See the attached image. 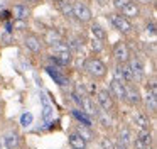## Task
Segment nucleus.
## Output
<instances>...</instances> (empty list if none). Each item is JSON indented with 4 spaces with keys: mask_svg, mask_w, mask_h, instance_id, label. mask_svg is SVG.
I'll return each instance as SVG.
<instances>
[{
    "mask_svg": "<svg viewBox=\"0 0 157 149\" xmlns=\"http://www.w3.org/2000/svg\"><path fill=\"white\" fill-rule=\"evenodd\" d=\"M135 124L139 125L140 129H149L150 120H149V119H147L144 114H135Z\"/></svg>",
    "mask_w": 157,
    "mask_h": 149,
    "instance_id": "b1692460",
    "label": "nucleus"
},
{
    "mask_svg": "<svg viewBox=\"0 0 157 149\" xmlns=\"http://www.w3.org/2000/svg\"><path fill=\"white\" fill-rule=\"evenodd\" d=\"M110 22H112V26L115 27L117 30H120V32H123V34L132 30L130 20L127 19V17H123L122 14H112V15H110Z\"/></svg>",
    "mask_w": 157,
    "mask_h": 149,
    "instance_id": "f257e3e1",
    "label": "nucleus"
},
{
    "mask_svg": "<svg viewBox=\"0 0 157 149\" xmlns=\"http://www.w3.org/2000/svg\"><path fill=\"white\" fill-rule=\"evenodd\" d=\"M68 47H69V51H71V53H79V51H81V47H83L81 39H78V37H71V39L68 41Z\"/></svg>",
    "mask_w": 157,
    "mask_h": 149,
    "instance_id": "5701e85b",
    "label": "nucleus"
},
{
    "mask_svg": "<svg viewBox=\"0 0 157 149\" xmlns=\"http://www.w3.org/2000/svg\"><path fill=\"white\" fill-rule=\"evenodd\" d=\"M4 139H5V144H7V147H9V149H17V147H19V144H21L19 134H17V132H14V131L7 132V134L4 135Z\"/></svg>",
    "mask_w": 157,
    "mask_h": 149,
    "instance_id": "ddd939ff",
    "label": "nucleus"
},
{
    "mask_svg": "<svg viewBox=\"0 0 157 149\" xmlns=\"http://www.w3.org/2000/svg\"><path fill=\"white\" fill-rule=\"evenodd\" d=\"M69 146L73 149H86V139L81 134H71L69 135Z\"/></svg>",
    "mask_w": 157,
    "mask_h": 149,
    "instance_id": "f8f14e48",
    "label": "nucleus"
},
{
    "mask_svg": "<svg viewBox=\"0 0 157 149\" xmlns=\"http://www.w3.org/2000/svg\"><path fill=\"white\" fill-rule=\"evenodd\" d=\"M113 58L118 63H127L130 59V49L125 42H117L113 46Z\"/></svg>",
    "mask_w": 157,
    "mask_h": 149,
    "instance_id": "20e7f679",
    "label": "nucleus"
},
{
    "mask_svg": "<svg viewBox=\"0 0 157 149\" xmlns=\"http://www.w3.org/2000/svg\"><path fill=\"white\" fill-rule=\"evenodd\" d=\"M29 14H31V10H29V7L24 5V3H15L10 9V17H14V19H25L27 20Z\"/></svg>",
    "mask_w": 157,
    "mask_h": 149,
    "instance_id": "0eeeda50",
    "label": "nucleus"
},
{
    "mask_svg": "<svg viewBox=\"0 0 157 149\" xmlns=\"http://www.w3.org/2000/svg\"><path fill=\"white\" fill-rule=\"evenodd\" d=\"M120 10H122V15L127 17V19H130V17H137L140 14V7L137 5V3H133V2L125 3Z\"/></svg>",
    "mask_w": 157,
    "mask_h": 149,
    "instance_id": "9d476101",
    "label": "nucleus"
},
{
    "mask_svg": "<svg viewBox=\"0 0 157 149\" xmlns=\"http://www.w3.org/2000/svg\"><path fill=\"white\" fill-rule=\"evenodd\" d=\"M48 73L51 74V76L54 78V80L58 81L59 85H66V83H68V78H66V74H64V73H61V71H59L58 68H54V70H52L51 66H48Z\"/></svg>",
    "mask_w": 157,
    "mask_h": 149,
    "instance_id": "6ab92c4d",
    "label": "nucleus"
},
{
    "mask_svg": "<svg viewBox=\"0 0 157 149\" xmlns=\"http://www.w3.org/2000/svg\"><path fill=\"white\" fill-rule=\"evenodd\" d=\"M137 139H139L140 142H142L145 147H150L152 146V142H154V137H152V134H150L147 129H140L139 132H137Z\"/></svg>",
    "mask_w": 157,
    "mask_h": 149,
    "instance_id": "2eb2a0df",
    "label": "nucleus"
},
{
    "mask_svg": "<svg viewBox=\"0 0 157 149\" xmlns=\"http://www.w3.org/2000/svg\"><path fill=\"white\" fill-rule=\"evenodd\" d=\"M73 17L79 20V22H88L91 19V10L86 3L83 2H75L73 3Z\"/></svg>",
    "mask_w": 157,
    "mask_h": 149,
    "instance_id": "f03ea898",
    "label": "nucleus"
},
{
    "mask_svg": "<svg viewBox=\"0 0 157 149\" xmlns=\"http://www.w3.org/2000/svg\"><path fill=\"white\" fill-rule=\"evenodd\" d=\"M145 149H150V147H145Z\"/></svg>",
    "mask_w": 157,
    "mask_h": 149,
    "instance_id": "c9c22d12",
    "label": "nucleus"
},
{
    "mask_svg": "<svg viewBox=\"0 0 157 149\" xmlns=\"http://www.w3.org/2000/svg\"><path fill=\"white\" fill-rule=\"evenodd\" d=\"M96 2H98V3H101V5H103V3L106 2V0H96Z\"/></svg>",
    "mask_w": 157,
    "mask_h": 149,
    "instance_id": "72a5a7b5",
    "label": "nucleus"
},
{
    "mask_svg": "<svg viewBox=\"0 0 157 149\" xmlns=\"http://www.w3.org/2000/svg\"><path fill=\"white\" fill-rule=\"evenodd\" d=\"M54 63L59 68H64L71 63V51H54V56H52Z\"/></svg>",
    "mask_w": 157,
    "mask_h": 149,
    "instance_id": "6e6552de",
    "label": "nucleus"
},
{
    "mask_svg": "<svg viewBox=\"0 0 157 149\" xmlns=\"http://www.w3.org/2000/svg\"><path fill=\"white\" fill-rule=\"evenodd\" d=\"M101 41H98V39H95V37H93V39H91V47H93V49H95V51H101Z\"/></svg>",
    "mask_w": 157,
    "mask_h": 149,
    "instance_id": "bb28decb",
    "label": "nucleus"
},
{
    "mask_svg": "<svg viewBox=\"0 0 157 149\" xmlns=\"http://www.w3.org/2000/svg\"><path fill=\"white\" fill-rule=\"evenodd\" d=\"M25 27H27V22H25V19H14V29L24 30Z\"/></svg>",
    "mask_w": 157,
    "mask_h": 149,
    "instance_id": "a878e982",
    "label": "nucleus"
},
{
    "mask_svg": "<svg viewBox=\"0 0 157 149\" xmlns=\"http://www.w3.org/2000/svg\"><path fill=\"white\" fill-rule=\"evenodd\" d=\"M132 144V135H130V131L127 127L120 129V146L122 149H128V146Z\"/></svg>",
    "mask_w": 157,
    "mask_h": 149,
    "instance_id": "f3484780",
    "label": "nucleus"
},
{
    "mask_svg": "<svg viewBox=\"0 0 157 149\" xmlns=\"http://www.w3.org/2000/svg\"><path fill=\"white\" fill-rule=\"evenodd\" d=\"M0 115H2V105H0Z\"/></svg>",
    "mask_w": 157,
    "mask_h": 149,
    "instance_id": "f704fd0d",
    "label": "nucleus"
},
{
    "mask_svg": "<svg viewBox=\"0 0 157 149\" xmlns=\"http://www.w3.org/2000/svg\"><path fill=\"white\" fill-rule=\"evenodd\" d=\"M132 144H133V147H135V149H145V146H144V144H142V142H140L137 137L132 141Z\"/></svg>",
    "mask_w": 157,
    "mask_h": 149,
    "instance_id": "c756f323",
    "label": "nucleus"
},
{
    "mask_svg": "<svg viewBox=\"0 0 157 149\" xmlns=\"http://www.w3.org/2000/svg\"><path fill=\"white\" fill-rule=\"evenodd\" d=\"M120 73H122V81H125V83H133L135 81V76H133V71L130 68V64L120 63Z\"/></svg>",
    "mask_w": 157,
    "mask_h": 149,
    "instance_id": "4468645a",
    "label": "nucleus"
},
{
    "mask_svg": "<svg viewBox=\"0 0 157 149\" xmlns=\"http://www.w3.org/2000/svg\"><path fill=\"white\" fill-rule=\"evenodd\" d=\"M32 120H34V115L31 114V112H24L21 117V125L22 127H29V125L32 124Z\"/></svg>",
    "mask_w": 157,
    "mask_h": 149,
    "instance_id": "393cba45",
    "label": "nucleus"
},
{
    "mask_svg": "<svg viewBox=\"0 0 157 149\" xmlns=\"http://www.w3.org/2000/svg\"><path fill=\"white\" fill-rule=\"evenodd\" d=\"M54 5L63 12V15H66V17H73V3H71V2H68V0H58V2L54 3Z\"/></svg>",
    "mask_w": 157,
    "mask_h": 149,
    "instance_id": "a211bd4d",
    "label": "nucleus"
},
{
    "mask_svg": "<svg viewBox=\"0 0 157 149\" xmlns=\"http://www.w3.org/2000/svg\"><path fill=\"white\" fill-rule=\"evenodd\" d=\"M24 44H25V47L34 54H39L41 49H42V42H41V39H39L37 36H27L24 39Z\"/></svg>",
    "mask_w": 157,
    "mask_h": 149,
    "instance_id": "1a4fd4ad",
    "label": "nucleus"
},
{
    "mask_svg": "<svg viewBox=\"0 0 157 149\" xmlns=\"http://www.w3.org/2000/svg\"><path fill=\"white\" fill-rule=\"evenodd\" d=\"M125 85H123V81L122 80H117V78H113L112 81H110V95H113V97H117V98H125Z\"/></svg>",
    "mask_w": 157,
    "mask_h": 149,
    "instance_id": "423d86ee",
    "label": "nucleus"
},
{
    "mask_svg": "<svg viewBox=\"0 0 157 149\" xmlns=\"http://www.w3.org/2000/svg\"><path fill=\"white\" fill-rule=\"evenodd\" d=\"M96 95H98V103H100V107H101V110L103 112L112 110L113 108V98H112V95H110V91L108 90H100Z\"/></svg>",
    "mask_w": 157,
    "mask_h": 149,
    "instance_id": "39448f33",
    "label": "nucleus"
},
{
    "mask_svg": "<svg viewBox=\"0 0 157 149\" xmlns=\"http://www.w3.org/2000/svg\"><path fill=\"white\" fill-rule=\"evenodd\" d=\"M125 100L128 102V103H132V105H137L140 102V93H139V90L137 88H125Z\"/></svg>",
    "mask_w": 157,
    "mask_h": 149,
    "instance_id": "dca6fc26",
    "label": "nucleus"
},
{
    "mask_svg": "<svg viewBox=\"0 0 157 149\" xmlns=\"http://www.w3.org/2000/svg\"><path fill=\"white\" fill-rule=\"evenodd\" d=\"M25 2H29V3H37V2H41V0H25Z\"/></svg>",
    "mask_w": 157,
    "mask_h": 149,
    "instance_id": "473e14b6",
    "label": "nucleus"
},
{
    "mask_svg": "<svg viewBox=\"0 0 157 149\" xmlns=\"http://www.w3.org/2000/svg\"><path fill=\"white\" fill-rule=\"evenodd\" d=\"M0 149H9V147H7V144H5L4 135H0Z\"/></svg>",
    "mask_w": 157,
    "mask_h": 149,
    "instance_id": "2f4dec72",
    "label": "nucleus"
},
{
    "mask_svg": "<svg viewBox=\"0 0 157 149\" xmlns=\"http://www.w3.org/2000/svg\"><path fill=\"white\" fill-rule=\"evenodd\" d=\"M112 2H113V5H115V9H118V10H120L123 5H125V3H128L130 0H112Z\"/></svg>",
    "mask_w": 157,
    "mask_h": 149,
    "instance_id": "cd10ccee",
    "label": "nucleus"
},
{
    "mask_svg": "<svg viewBox=\"0 0 157 149\" xmlns=\"http://www.w3.org/2000/svg\"><path fill=\"white\" fill-rule=\"evenodd\" d=\"M75 115H76V117H78V119H81V122H85V124H88V125H90V119L86 117V115L79 114V112H75Z\"/></svg>",
    "mask_w": 157,
    "mask_h": 149,
    "instance_id": "7c9ffc66",
    "label": "nucleus"
},
{
    "mask_svg": "<svg viewBox=\"0 0 157 149\" xmlns=\"http://www.w3.org/2000/svg\"><path fill=\"white\" fill-rule=\"evenodd\" d=\"M145 107L149 108L150 112H155L157 110V95H152V93H147L145 95Z\"/></svg>",
    "mask_w": 157,
    "mask_h": 149,
    "instance_id": "4be33fe9",
    "label": "nucleus"
},
{
    "mask_svg": "<svg viewBox=\"0 0 157 149\" xmlns=\"http://www.w3.org/2000/svg\"><path fill=\"white\" fill-rule=\"evenodd\" d=\"M130 68H132V71H133V76H135V80L144 74V64L140 63L139 59H133L132 63H130Z\"/></svg>",
    "mask_w": 157,
    "mask_h": 149,
    "instance_id": "412c9836",
    "label": "nucleus"
},
{
    "mask_svg": "<svg viewBox=\"0 0 157 149\" xmlns=\"http://www.w3.org/2000/svg\"><path fill=\"white\" fill-rule=\"evenodd\" d=\"M91 34H93V37H95V39L101 41V42L106 39V30L103 29L100 24H93V26H91Z\"/></svg>",
    "mask_w": 157,
    "mask_h": 149,
    "instance_id": "aec40b11",
    "label": "nucleus"
},
{
    "mask_svg": "<svg viewBox=\"0 0 157 149\" xmlns=\"http://www.w3.org/2000/svg\"><path fill=\"white\" fill-rule=\"evenodd\" d=\"M86 70H88V73L95 78H101V76H105V73H106V66L103 64V61H100V59H88L86 61Z\"/></svg>",
    "mask_w": 157,
    "mask_h": 149,
    "instance_id": "7ed1b4c3",
    "label": "nucleus"
},
{
    "mask_svg": "<svg viewBox=\"0 0 157 149\" xmlns=\"http://www.w3.org/2000/svg\"><path fill=\"white\" fill-rule=\"evenodd\" d=\"M42 39H44V42L48 44V46H54V44H58L59 41H63L61 34H59L56 29H48L44 32V37H42Z\"/></svg>",
    "mask_w": 157,
    "mask_h": 149,
    "instance_id": "9b49d317",
    "label": "nucleus"
},
{
    "mask_svg": "<svg viewBox=\"0 0 157 149\" xmlns=\"http://www.w3.org/2000/svg\"><path fill=\"white\" fill-rule=\"evenodd\" d=\"M103 149H115V146H113V142L110 141V139H103Z\"/></svg>",
    "mask_w": 157,
    "mask_h": 149,
    "instance_id": "c85d7f7f",
    "label": "nucleus"
}]
</instances>
